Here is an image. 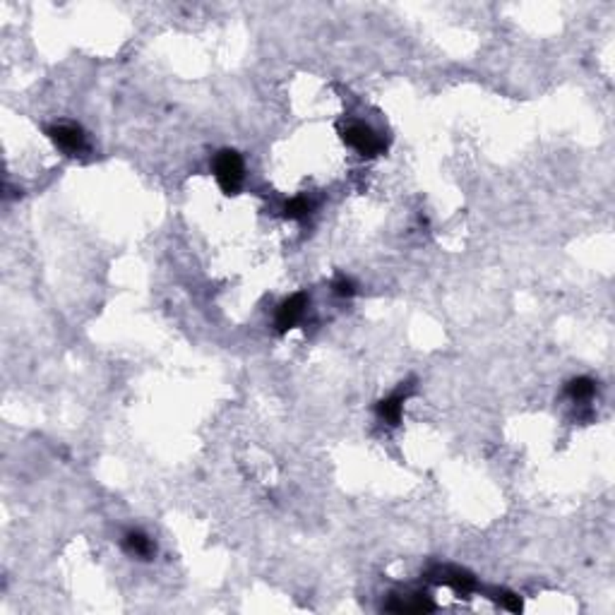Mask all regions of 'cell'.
Here are the masks:
<instances>
[{
	"label": "cell",
	"instance_id": "6da1fadb",
	"mask_svg": "<svg viewBox=\"0 0 615 615\" xmlns=\"http://www.w3.org/2000/svg\"><path fill=\"white\" fill-rule=\"evenodd\" d=\"M214 176L222 185V190L226 195L238 192V188L243 185V176H246V166H243V159L238 151L234 149H224L217 154L214 159Z\"/></svg>",
	"mask_w": 615,
	"mask_h": 615
},
{
	"label": "cell",
	"instance_id": "7a4b0ae2",
	"mask_svg": "<svg viewBox=\"0 0 615 615\" xmlns=\"http://www.w3.org/2000/svg\"><path fill=\"white\" fill-rule=\"evenodd\" d=\"M344 139L349 147H353L358 154H363V156H377L387 149L385 139H382L380 135H375L373 127H368L363 123H351L344 130Z\"/></svg>",
	"mask_w": 615,
	"mask_h": 615
},
{
	"label": "cell",
	"instance_id": "3957f363",
	"mask_svg": "<svg viewBox=\"0 0 615 615\" xmlns=\"http://www.w3.org/2000/svg\"><path fill=\"white\" fill-rule=\"evenodd\" d=\"M46 132L63 151H72V154H75V151H82L84 147H87V139H84L82 127H77L72 123L53 125V127H48Z\"/></svg>",
	"mask_w": 615,
	"mask_h": 615
},
{
	"label": "cell",
	"instance_id": "277c9868",
	"mask_svg": "<svg viewBox=\"0 0 615 615\" xmlns=\"http://www.w3.org/2000/svg\"><path fill=\"white\" fill-rule=\"evenodd\" d=\"M306 308H308L306 294H294L291 298H286L277 310V330L286 332V330H291V327H296V322L303 318Z\"/></svg>",
	"mask_w": 615,
	"mask_h": 615
},
{
	"label": "cell",
	"instance_id": "5b68a950",
	"mask_svg": "<svg viewBox=\"0 0 615 615\" xmlns=\"http://www.w3.org/2000/svg\"><path fill=\"white\" fill-rule=\"evenodd\" d=\"M411 394V385L406 387H399L397 392L392 394V397L382 399L380 404H377V416L382 418V421H387L389 425H397L401 421V411H404V401L409 399Z\"/></svg>",
	"mask_w": 615,
	"mask_h": 615
},
{
	"label": "cell",
	"instance_id": "8992f818",
	"mask_svg": "<svg viewBox=\"0 0 615 615\" xmlns=\"http://www.w3.org/2000/svg\"><path fill=\"white\" fill-rule=\"evenodd\" d=\"M440 582L454 587L456 592H471V589L476 587V580H473L469 572L459 570V568H442L440 570Z\"/></svg>",
	"mask_w": 615,
	"mask_h": 615
},
{
	"label": "cell",
	"instance_id": "52a82bcc",
	"mask_svg": "<svg viewBox=\"0 0 615 615\" xmlns=\"http://www.w3.org/2000/svg\"><path fill=\"white\" fill-rule=\"evenodd\" d=\"M123 546L127 553L139 556V558H151V553H154V546H151V541L142 531H127Z\"/></svg>",
	"mask_w": 615,
	"mask_h": 615
},
{
	"label": "cell",
	"instance_id": "ba28073f",
	"mask_svg": "<svg viewBox=\"0 0 615 615\" xmlns=\"http://www.w3.org/2000/svg\"><path fill=\"white\" fill-rule=\"evenodd\" d=\"M594 389H596V385H594L592 377H577V380H572L568 385V394L572 399L584 401V399H592Z\"/></svg>",
	"mask_w": 615,
	"mask_h": 615
},
{
	"label": "cell",
	"instance_id": "9c48e42d",
	"mask_svg": "<svg viewBox=\"0 0 615 615\" xmlns=\"http://www.w3.org/2000/svg\"><path fill=\"white\" fill-rule=\"evenodd\" d=\"M308 212H310V202L306 197H294L284 205V217L289 219H303L308 217Z\"/></svg>",
	"mask_w": 615,
	"mask_h": 615
},
{
	"label": "cell",
	"instance_id": "30bf717a",
	"mask_svg": "<svg viewBox=\"0 0 615 615\" xmlns=\"http://www.w3.org/2000/svg\"><path fill=\"white\" fill-rule=\"evenodd\" d=\"M334 294L349 298V296L356 294V284H353L349 277H339L337 282H334Z\"/></svg>",
	"mask_w": 615,
	"mask_h": 615
},
{
	"label": "cell",
	"instance_id": "8fae6325",
	"mask_svg": "<svg viewBox=\"0 0 615 615\" xmlns=\"http://www.w3.org/2000/svg\"><path fill=\"white\" fill-rule=\"evenodd\" d=\"M502 604H505V608H510V611H519L522 608L519 596H515V594H502Z\"/></svg>",
	"mask_w": 615,
	"mask_h": 615
}]
</instances>
